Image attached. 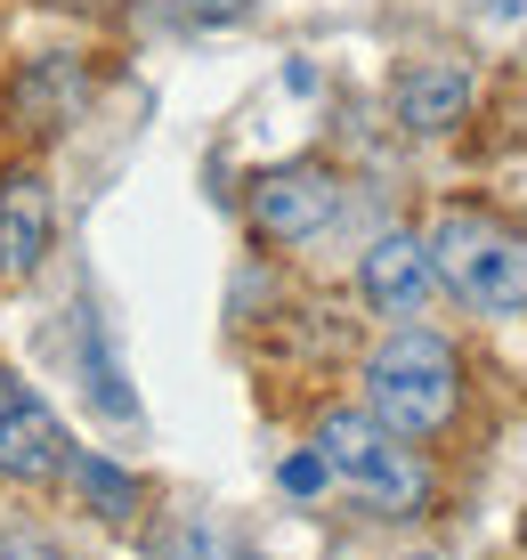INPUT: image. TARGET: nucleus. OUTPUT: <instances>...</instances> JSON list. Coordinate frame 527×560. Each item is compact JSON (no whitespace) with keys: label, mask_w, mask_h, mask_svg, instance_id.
Instances as JSON below:
<instances>
[{"label":"nucleus","mask_w":527,"mask_h":560,"mask_svg":"<svg viewBox=\"0 0 527 560\" xmlns=\"http://www.w3.org/2000/svg\"><path fill=\"white\" fill-rule=\"evenodd\" d=\"M154 9H163V25L203 33V25H236V16L251 9V0H154Z\"/></svg>","instance_id":"obj_11"},{"label":"nucleus","mask_w":527,"mask_h":560,"mask_svg":"<svg viewBox=\"0 0 527 560\" xmlns=\"http://www.w3.org/2000/svg\"><path fill=\"white\" fill-rule=\"evenodd\" d=\"M82 390H90V407L114 415V422L139 415V398L122 390V365H114V350L97 341V317H90V308H82Z\"/></svg>","instance_id":"obj_10"},{"label":"nucleus","mask_w":527,"mask_h":560,"mask_svg":"<svg viewBox=\"0 0 527 560\" xmlns=\"http://www.w3.org/2000/svg\"><path fill=\"white\" fill-rule=\"evenodd\" d=\"M333 211H341V179L325 163H284V171H260V179H251V220H260V236H277V244L325 236Z\"/></svg>","instance_id":"obj_4"},{"label":"nucleus","mask_w":527,"mask_h":560,"mask_svg":"<svg viewBox=\"0 0 527 560\" xmlns=\"http://www.w3.org/2000/svg\"><path fill=\"white\" fill-rule=\"evenodd\" d=\"M431 268L438 284L479 317H527V236L495 211H438L431 220Z\"/></svg>","instance_id":"obj_1"},{"label":"nucleus","mask_w":527,"mask_h":560,"mask_svg":"<svg viewBox=\"0 0 527 560\" xmlns=\"http://www.w3.org/2000/svg\"><path fill=\"white\" fill-rule=\"evenodd\" d=\"M66 455H73L66 422H57L16 374H0V479H57Z\"/></svg>","instance_id":"obj_5"},{"label":"nucleus","mask_w":527,"mask_h":560,"mask_svg":"<svg viewBox=\"0 0 527 560\" xmlns=\"http://www.w3.org/2000/svg\"><path fill=\"white\" fill-rule=\"evenodd\" d=\"M0 560H57L33 528H0Z\"/></svg>","instance_id":"obj_13"},{"label":"nucleus","mask_w":527,"mask_h":560,"mask_svg":"<svg viewBox=\"0 0 527 560\" xmlns=\"http://www.w3.org/2000/svg\"><path fill=\"white\" fill-rule=\"evenodd\" d=\"M57 203L42 171H0V277H33L49 260Z\"/></svg>","instance_id":"obj_7"},{"label":"nucleus","mask_w":527,"mask_h":560,"mask_svg":"<svg viewBox=\"0 0 527 560\" xmlns=\"http://www.w3.org/2000/svg\"><path fill=\"white\" fill-rule=\"evenodd\" d=\"M66 479H73V495H82L97 520H130L139 512V479L114 471L106 455H66Z\"/></svg>","instance_id":"obj_9"},{"label":"nucleus","mask_w":527,"mask_h":560,"mask_svg":"<svg viewBox=\"0 0 527 560\" xmlns=\"http://www.w3.org/2000/svg\"><path fill=\"white\" fill-rule=\"evenodd\" d=\"M308 447L325 455V471L341 479V488H358L365 504L374 512H414L422 504V488H431V471H422V455L406 447L398 431H389V422L374 415V407H333L317 422V439H308Z\"/></svg>","instance_id":"obj_3"},{"label":"nucleus","mask_w":527,"mask_h":560,"mask_svg":"<svg viewBox=\"0 0 527 560\" xmlns=\"http://www.w3.org/2000/svg\"><path fill=\"white\" fill-rule=\"evenodd\" d=\"M277 479H284V495H317L333 471H325V455H317V447H301V455H284V471H277Z\"/></svg>","instance_id":"obj_12"},{"label":"nucleus","mask_w":527,"mask_h":560,"mask_svg":"<svg viewBox=\"0 0 527 560\" xmlns=\"http://www.w3.org/2000/svg\"><path fill=\"white\" fill-rule=\"evenodd\" d=\"M431 277H438L431 244L406 236V228H389L374 253L358 260V293H365V308H382V317H422V308H431Z\"/></svg>","instance_id":"obj_6"},{"label":"nucleus","mask_w":527,"mask_h":560,"mask_svg":"<svg viewBox=\"0 0 527 560\" xmlns=\"http://www.w3.org/2000/svg\"><path fill=\"white\" fill-rule=\"evenodd\" d=\"M455 398H462L455 341L431 334V325H398V334L365 358V407H374L398 439L446 431V422H455Z\"/></svg>","instance_id":"obj_2"},{"label":"nucleus","mask_w":527,"mask_h":560,"mask_svg":"<svg viewBox=\"0 0 527 560\" xmlns=\"http://www.w3.org/2000/svg\"><path fill=\"white\" fill-rule=\"evenodd\" d=\"M462 114H471V73H462L455 57H431V66L398 73V122L414 130V139H438Z\"/></svg>","instance_id":"obj_8"}]
</instances>
